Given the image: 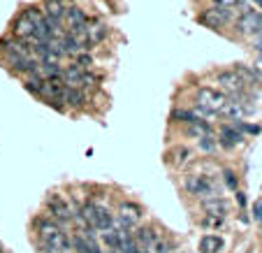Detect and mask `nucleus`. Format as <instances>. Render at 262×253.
Returning <instances> with one entry per match:
<instances>
[{
  "mask_svg": "<svg viewBox=\"0 0 262 253\" xmlns=\"http://www.w3.org/2000/svg\"><path fill=\"white\" fill-rule=\"evenodd\" d=\"M199 147H202V149H207V151H211V149L216 147V144L211 142V135H207V137H199Z\"/></svg>",
  "mask_w": 262,
  "mask_h": 253,
  "instance_id": "obj_17",
  "label": "nucleus"
},
{
  "mask_svg": "<svg viewBox=\"0 0 262 253\" xmlns=\"http://www.w3.org/2000/svg\"><path fill=\"white\" fill-rule=\"evenodd\" d=\"M216 82L220 84V88H223V91H228L230 95H239V93H244V88H246V84L241 82V77L234 72V70H228V72H218Z\"/></svg>",
  "mask_w": 262,
  "mask_h": 253,
  "instance_id": "obj_6",
  "label": "nucleus"
},
{
  "mask_svg": "<svg viewBox=\"0 0 262 253\" xmlns=\"http://www.w3.org/2000/svg\"><path fill=\"white\" fill-rule=\"evenodd\" d=\"M225 105V95L211 88H199L197 91V107H195V116H213L220 112V107Z\"/></svg>",
  "mask_w": 262,
  "mask_h": 253,
  "instance_id": "obj_3",
  "label": "nucleus"
},
{
  "mask_svg": "<svg viewBox=\"0 0 262 253\" xmlns=\"http://www.w3.org/2000/svg\"><path fill=\"white\" fill-rule=\"evenodd\" d=\"M255 70H258V72L262 74V56H260V58H258V63H255Z\"/></svg>",
  "mask_w": 262,
  "mask_h": 253,
  "instance_id": "obj_22",
  "label": "nucleus"
},
{
  "mask_svg": "<svg viewBox=\"0 0 262 253\" xmlns=\"http://www.w3.org/2000/svg\"><path fill=\"white\" fill-rule=\"evenodd\" d=\"M132 239H135V246L142 253H153V246H156V242H158V237L153 235V230H147V228L137 230L135 235H132Z\"/></svg>",
  "mask_w": 262,
  "mask_h": 253,
  "instance_id": "obj_10",
  "label": "nucleus"
},
{
  "mask_svg": "<svg viewBox=\"0 0 262 253\" xmlns=\"http://www.w3.org/2000/svg\"><path fill=\"white\" fill-rule=\"evenodd\" d=\"M232 19V7H209V10H204L199 14V23H204V26H209V28H223L225 23H230Z\"/></svg>",
  "mask_w": 262,
  "mask_h": 253,
  "instance_id": "obj_4",
  "label": "nucleus"
},
{
  "mask_svg": "<svg viewBox=\"0 0 262 253\" xmlns=\"http://www.w3.org/2000/svg\"><path fill=\"white\" fill-rule=\"evenodd\" d=\"M234 128L246 130V133H253V135H258V133H260V128H258V126H244V123H234Z\"/></svg>",
  "mask_w": 262,
  "mask_h": 253,
  "instance_id": "obj_18",
  "label": "nucleus"
},
{
  "mask_svg": "<svg viewBox=\"0 0 262 253\" xmlns=\"http://www.w3.org/2000/svg\"><path fill=\"white\" fill-rule=\"evenodd\" d=\"M107 253H121L118 249H107Z\"/></svg>",
  "mask_w": 262,
  "mask_h": 253,
  "instance_id": "obj_23",
  "label": "nucleus"
},
{
  "mask_svg": "<svg viewBox=\"0 0 262 253\" xmlns=\"http://www.w3.org/2000/svg\"><path fill=\"white\" fill-rule=\"evenodd\" d=\"M49 209H51V214L61 223H67V221H72V219H74L72 207H70V204L61 198V195H51V200H49Z\"/></svg>",
  "mask_w": 262,
  "mask_h": 253,
  "instance_id": "obj_8",
  "label": "nucleus"
},
{
  "mask_svg": "<svg viewBox=\"0 0 262 253\" xmlns=\"http://www.w3.org/2000/svg\"><path fill=\"white\" fill-rule=\"evenodd\" d=\"M186 188L190 195H195L199 200H216L220 198V186L216 179H211L207 174H190L186 179Z\"/></svg>",
  "mask_w": 262,
  "mask_h": 253,
  "instance_id": "obj_2",
  "label": "nucleus"
},
{
  "mask_svg": "<svg viewBox=\"0 0 262 253\" xmlns=\"http://www.w3.org/2000/svg\"><path fill=\"white\" fill-rule=\"evenodd\" d=\"M72 246L79 253H102L100 251V246H98V242H95L93 232H88V228H86V230H79L77 235H74Z\"/></svg>",
  "mask_w": 262,
  "mask_h": 253,
  "instance_id": "obj_7",
  "label": "nucleus"
},
{
  "mask_svg": "<svg viewBox=\"0 0 262 253\" xmlns=\"http://www.w3.org/2000/svg\"><path fill=\"white\" fill-rule=\"evenodd\" d=\"M14 35L19 37V40H33V35H35V26H33V21L26 17V14H21L16 21H14Z\"/></svg>",
  "mask_w": 262,
  "mask_h": 253,
  "instance_id": "obj_12",
  "label": "nucleus"
},
{
  "mask_svg": "<svg viewBox=\"0 0 262 253\" xmlns=\"http://www.w3.org/2000/svg\"><path fill=\"white\" fill-rule=\"evenodd\" d=\"M37 244L42 253H65L70 249V239L65 230L53 221L37 223Z\"/></svg>",
  "mask_w": 262,
  "mask_h": 253,
  "instance_id": "obj_1",
  "label": "nucleus"
},
{
  "mask_svg": "<svg viewBox=\"0 0 262 253\" xmlns=\"http://www.w3.org/2000/svg\"><path fill=\"white\" fill-rule=\"evenodd\" d=\"M223 249V239L220 237H213V235H204L199 239V251L202 253H218Z\"/></svg>",
  "mask_w": 262,
  "mask_h": 253,
  "instance_id": "obj_14",
  "label": "nucleus"
},
{
  "mask_svg": "<svg viewBox=\"0 0 262 253\" xmlns=\"http://www.w3.org/2000/svg\"><path fill=\"white\" fill-rule=\"evenodd\" d=\"M253 47H255L258 51H262V33L260 35H253Z\"/></svg>",
  "mask_w": 262,
  "mask_h": 253,
  "instance_id": "obj_20",
  "label": "nucleus"
},
{
  "mask_svg": "<svg viewBox=\"0 0 262 253\" xmlns=\"http://www.w3.org/2000/svg\"><path fill=\"white\" fill-rule=\"evenodd\" d=\"M239 142H241V135L237 133V128H223L220 130V144L223 147L232 149V147H237Z\"/></svg>",
  "mask_w": 262,
  "mask_h": 253,
  "instance_id": "obj_15",
  "label": "nucleus"
},
{
  "mask_svg": "<svg viewBox=\"0 0 262 253\" xmlns=\"http://www.w3.org/2000/svg\"><path fill=\"white\" fill-rule=\"evenodd\" d=\"M107 35V26L100 21H93V23H86V31H84V42L86 47H91V44H98L102 42Z\"/></svg>",
  "mask_w": 262,
  "mask_h": 253,
  "instance_id": "obj_11",
  "label": "nucleus"
},
{
  "mask_svg": "<svg viewBox=\"0 0 262 253\" xmlns=\"http://www.w3.org/2000/svg\"><path fill=\"white\" fill-rule=\"evenodd\" d=\"M237 28L244 35H260L262 33V14L260 12H244L237 21Z\"/></svg>",
  "mask_w": 262,
  "mask_h": 253,
  "instance_id": "obj_5",
  "label": "nucleus"
},
{
  "mask_svg": "<svg viewBox=\"0 0 262 253\" xmlns=\"http://www.w3.org/2000/svg\"><path fill=\"white\" fill-rule=\"evenodd\" d=\"M118 221L123 223L126 228L137 225V223L142 221V209H139L137 204H132V202H123L121 209H118Z\"/></svg>",
  "mask_w": 262,
  "mask_h": 253,
  "instance_id": "obj_9",
  "label": "nucleus"
},
{
  "mask_svg": "<svg viewBox=\"0 0 262 253\" xmlns=\"http://www.w3.org/2000/svg\"><path fill=\"white\" fill-rule=\"evenodd\" d=\"M225 184H228L230 188H237V181H234V174H232V172H225Z\"/></svg>",
  "mask_w": 262,
  "mask_h": 253,
  "instance_id": "obj_19",
  "label": "nucleus"
},
{
  "mask_svg": "<svg viewBox=\"0 0 262 253\" xmlns=\"http://www.w3.org/2000/svg\"><path fill=\"white\" fill-rule=\"evenodd\" d=\"M255 219H258V221H262V200L255 204Z\"/></svg>",
  "mask_w": 262,
  "mask_h": 253,
  "instance_id": "obj_21",
  "label": "nucleus"
},
{
  "mask_svg": "<svg viewBox=\"0 0 262 253\" xmlns=\"http://www.w3.org/2000/svg\"><path fill=\"white\" fill-rule=\"evenodd\" d=\"M63 102L65 105H72V107H82L86 102V95H84V91H77V88H67V86H65Z\"/></svg>",
  "mask_w": 262,
  "mask_h": 253,
  "instance_id": "obj_16",
  "label": "nucleus"
},
{
  "mask_svg": "<svg viewBox=\"0 0 262 253\" xmlns=\"http://www.w3.org/2000/svg\"><path fill=\"white\" fill-rule=\"evenodd\" d=\"M204 209L209 211V216H213V219H223V216L230 211V204L225 200H220V198H216V200L204 202Z\"/></svg>",
  "mask_w": 262,
  "mask_h": 253,
  "instance_id": "obj_13",
  "label": "nucleus"
}]
</instances>
